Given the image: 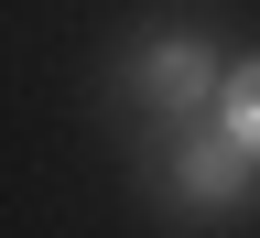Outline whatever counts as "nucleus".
Returning a JSON list of instances; mask_svg holds the SVG:
<instances>
[{
  "mask_svg": "<svg viewBox=\"0 0 260 238\" xmlns=\"http://www.w3.org/2000/svg\"><path fill=\"white\" fill-rule=\"evenodd\" d=\"M228 130H239V152H260V65H239V87H228Z\"/></svg>",
  "mask_w": 260,
  "mask_h": 238,
  "instance_id": "obj_1",
  "label": "nucleus"
},
{
  "mask_svg": "<svg viewBox=\"0 0 260 238\" xmlns=\"http://www.w3.org/2000/svg\"><path fill=\"white\" fill-rule=\"evenodd\" d=\"M152 87H162V97H206V54H184V44H174V54L152 65Z\"/></svg>",
  "mask_w": 260,
  "mask_h": 238,
  "instance_id": "obj_2",
  "label": "nucleus"
}]
</instances>
